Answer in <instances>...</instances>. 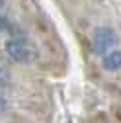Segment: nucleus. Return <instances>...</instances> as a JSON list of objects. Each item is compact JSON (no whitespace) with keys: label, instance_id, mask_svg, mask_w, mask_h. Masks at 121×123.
Wrapping results in <instances>:
<instances>
[{"label":"nucleus","instance_id":"nucleus-2","mask_svg":"<svg viewBox=\"0 0 121 123\" xmlns=\"http://www.w3.org/2000/svg\"><path fill=\"white\" fill-rule=\"evenodd\" d=\"M117 43V33L109 25H100L92 31V47L96 53L105 55L108 51H111Z\"/></svg>","mask_w":121,"mask_h":123},{"label":"nucleus","instance_id":"nucleus-4","mask_svg":"<svg viewBox=\"0 0 121 123\" xmlns=\"http://www.w3.org/2000/svg\"><path fill=\"white\" fill-rule=\"evenodd\" d=\"M113 113H115V119L121 123V105H117V107H115V111H113Z\"/></svg>","mask_w":121,"mask_h":123},{"label":"nucleus","instance_id":"nucleus-1","mask_svg":"<svg viewBox=\"0 0 121 123\" xmlns=\"http://www.w3.org/2000/svg\"><path fill=\"white\" fill-rule=\"evenodd\" d=\"M4 51H6V55L12 61L22 63V65H27V63H31V61L35 59V49L24 37H12V39H8L6 45H4Z\"/></svg>","mask_w":121,"mask_h":123},{"label":"nucleus","instance_id":"nucleus-5","mask_svg":"<svg viewBox=\"0 0 121 123\" xmlns=\"http://www.w3.org/2000/svg\"><path fill=\"white\" fill-rule=\"evenodd\" d=\"M4 110H6V105H4V100L0 98V111H4Z\"/></svg>","mask_w":121,"mask_h":123},{"label":"nucleus","instance_id":"nucleus-3","mask_svg":"<svg viewBox=\"0 0 121 123\" xmlns=\"http://www.w3.org/2000/svg\"><path fill=\"white\" fill-rule=\"evenodd\" d=\"M102 65L105 70H109V72H115L121 68V51H108L102 61Z\"/></svg>","mask_w":121,"mask_h":123},{"label":"nucleus","instance_id":"nucleus-6","mask_svg":"<svg viewBox=\"0 0 121 123\" xmlns=\"http://www.w3.org/2000/svg\"><path fill=\"white\" fill-rule=\"evenodd\" d=\"M4 2H6V0H0V6H4Z\"/></svg>","mask_w":121,"mask_h":123}]
</instances>
